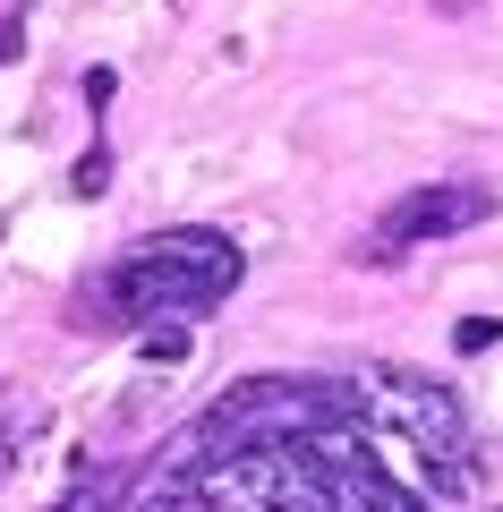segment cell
I'll return each mask as SVG.
<instances>
[{
  "mask_svg": "<svg viewBox=\"0 0 503 512\" xmlns=\"http://www.w3.org/2000/svg\"><path fill=\"white\" fill-rule=\"evenodd\" d=\"M350 402H359L376 453L393 461L427 504H452V495L478 487L486 453H478V427H469V410H461L452 384L418 376V367H401V359H376V367L350 376Z\"/></svg>",
  "mask_w": 503,
  "mask_h": 512,
  "instance_id": "obj_3",
  "label": "cell"
},
{
  "mask_svg": "<svg viewBox=\"0 0 503 512\" xmlns=\"http://www.w3.org/2000/svg\"><path fill=\"white\" fill-rule=\"evenodd\" d=\"M495 214V188L486 180H418V188H401L393 205L376 214V231L359 239V265H401L410 248H427V239H461V231H478V222Z\"/></svg>",
  "mask_w": 503,
  "mask_h": 512,
  "instance_id": "obj_4",
  "label": "cell"
},
{
  "mask_svg": "<svg viewBox=\"0 0 503 512\" xmlns=\"http://www.w3.org/2000/svg\"><path fill=\"white\" fill-rule=\"evenodd\" d=\"M495 512H503V504H495Z\"/></svg>",
  "mask_w": 503,
  "mask_h": 512,
  "instance_id": "obj_10",
  "label": "cell"
},
{
  "mask_svg": "<svg viewBox=\"0 0 503 512\" xmlns=\"http://www.w3.org/2000/svg\"><path fill=\"white\" fill-rule=\"evenodd\" d=\"M69 188H77V197H103V188H111V154H103V146H94V154H86V163H77V171H69Z\"/></svg>",
  "mask_w": 503,
  "mask_h": 512,
  "instance_id": "obj_7",
  "label": "cell"
},
{
  "mask_svg": "<svg viewBox=\"0 0 503 512\" xmlns=\"http://www.w3.org/2000/svg\"><path fill=\"white\" fill-rule=\"evenodd\" d=\"M18 60V9H0V69Z\"/></svg>",
  "mask_w": 503,
  "mask_h": 512,
  "instance_id": "obj_9",
  "label": "cell"
},
{
  "mask_svg": "<svg viewBox=\"0 0 503 512\" xmlns=\"http://www.w3.org/2000/svg\"><path fill=\"white\" fill-rule=\"evenodd\" d=\"M384 470L350 376H248L171 436L128 512H376Z\"/></svg>",
  "mask_w": 503,
  "mask_h": 512,
  "instance_id": "obj_1",
  "label": "cell"
},
{
  "mask_svg": "<svg viewBox=\"0 0 503 512\" xmlns=\"http://www.w3.org/2000/svg\"><path fill=\"white\" fill-rule=\"evenodd\" d=\"M495 342H503L495 316H461V333H452V350H461V359H478V350H495Z\"/></svg>",
  "mask_w": 503,
  "mask_h": 512,
  "instance_id": "obj_6",
  "label": "cell"
},
{
  "mask_svg": "<svg viewBox=\"0 0 503 512\" xmlns=\"http://www.w3.org/2000/svg\"><path fill=\"white\" fill-rule=\"evenodd\" d=\"M103 504H111V478H94V487H86V478H77V487L60 495L52 512H103Z\"/></svg>",
  "mask_w": 503,
  "mask_h": 512,
  "instance_id": "obj_8",
  "label": "cell"
},
{
  "mask_svg": "<svg viewBox=\"0 0 503 512\" xmlns=\"http://www.w3.org/2000/svg\"><path fill=\"white\" fill-rule=\"evenodd\" d=\"M376 512H435V504H427L401 470H384V478H376Z\"/></svg>",
  "mask_w": 503,
  "mask_h": 512,
  "instance_id": "obj_5",
  "label": "cell"
},
{
  "mask_svg": "<svg viewBox=\"0 0 503 512\" xmlns=\"http://www.w3.org/2000/svg\"><path fill=\"white\" fill-rule=\"evenodd\" d=\"M248 282V248L214 222H171V231L128 239L111 265H94L69 299L77 333H154V325H197Z\"/></svg>",
  "mask_w": 503,
  "mask_h": 512,
  "instance_id": "obj_2",
  "label": "cell"
}]
</instances>
